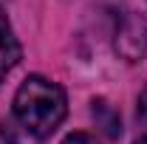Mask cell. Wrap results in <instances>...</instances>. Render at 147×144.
<instances>
[{"label":"cell","instance_id":"4","mask_svg":"<svg viewBox=\"0 0 147 144\" xmlns=\"http://www.w3.org/2000/svg\"><path fill=\"white\" fill-rule=\"evenodd\" d=\"M93 119H96V124L105 127V133H108L110 139H119L122 136V122H119V113L110 108L105 99H93Z\"/></svg>","mask_w":147,"mask_h":144},{"label":"cell","instance_id":"7","mask_svg":"<svg viewBox=\"0 0 147 144\" xmlns=\"http://www.w3.org/2000/svg\"><path fill=\"white\" fill-rule=\"evenodd\" d=\"M139 119L147 124V88L142 90V96H139Z\"/></svg>","mask_w":147,"mask_h":144},{"label":"cell","instance_id":"6","mask_svg":"<svg viewBox=\"0 0 147 144\" xmlns=\"http://www.w3.org/2000/svg\"><path fill=\"white\" fill-rule=\"evenodd\" d=\"M0 144H20L17 141V133L9 122H0Z\"/></svg>","mask_w":147,"mask_h":144},{"label":"cell","instance_id":"8","mask_svg":"<svg viewBox=\"0 0 147 144\" xmlns=\"http://www.w3.org/2000/svg\"><path fill=\"white\" fill-rule=\"evenodd\" d=\"M136 144H147V136H144V139H139V141H136Z\"/></svg>","mask_w":147,"mask_h":144},{"label":"cell","instance_id":"1","mask_svg":"<svg viewBox=\"0 0 147 144\" xmlns=\"http://www.w3.org/2000/svg\"><path fill=\"white\" fill-rule=\"evenodd\" d=\"M68 113L65 90L45 76H28L14 93V116L34 139H48Z\"/></svg>","mask_w":147,"mask_h":144},{"label":"cell","instance_id":"2","mask_svg":"<svg viewBox=\"0 0 147 144\" xmlns=\"http://www.w3.org/2000/svg\"><path fill=\"white\" fill-rule=\"evenodd\" d=\"M20 42L14 31H11V23L6 17V11L0 9V79H6V73L11 71L20 62Z\"/></svg>","mask_w":147,"mask_h":144},{"label":"cell","instance_id":"5","mask_svg":"<svg viewBox=\"0 0 147 144\" xmlns=\"http://www.w3.org/2000/svg\"><path fill=\"white\" fill-rule=\"evenodd\" d=\"M62 144H99V141H96V136H91V133H82V130H79V133H68Z\"/></svg>","mask_w":147,"mask_h":144},{"label":"cell","instance_id":"3","mask_svg":"<svg viewBox=\"0 0 147 144\" xmlns=\"http://www.w3.org/2000/svg\"><path fill=\"white\" fill-rule=\"evenodd\" d=\"M144 31H147L144 23L130 17V26H122L119 34H116V48L127 57V59H136V57L144 51Z\"/></svg>","mask_w":147,"mask_h":144}]
</instances>
